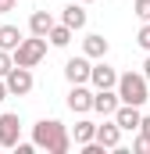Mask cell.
<instances>
[{
    "instance_id": "4fadbf2b",
    "label": "cell",
    "mask_w": 150,
    "mask_h": 154,
    "mask_svg": "<svg viewBox=\"0 0 150 154\" xmlns=\"http://www.w3.org/2000/svg\"><path fill=\"white\" fill-rule=\"evenodd\" d=\"M86 18H89V14H86L82 0H79V4H68V7L61 11V22H64L68 29H75V32H79V29H86Z\"/></svg>"
},
{
    "instance_id": "9c48e42d",
    "label": "cell",
    "mask_w": 150,
    "mask_h": 154,
    "mask_svg": "<svg viewBox=\"0 0 150 154\" xmlns=\"http://www.w3.org/2000/svg\"><path fill=\"white\" fill-rule=\"evenodd\" d=\"M122 108V97H118V90H97L93 93V111L104 118H114V111Z\"/></svg>"
},
{
    "instance_id": "9a60e30c",
    "label": "cell",
    "mask_w": 150,
    "mask_h": 154,
    "mask_svg": "<svg viewBox=\"0 0 150 154\" xmlns=\"http://www.w3.org/2000/svg\"><path fill=\"white\" fill-rule=\"evenodd\" d=\"M22 39H25V36H22L18 25H0V50H11V54H14Z\"/></svg>"
},
{
    "instance_id": "6da1fadb",
    "label": "cell",
    "mask_w": 150,
    "mask_h": 154,
    "mask_svg": "<svg viewBox=\"0 0 150 154\" xmlns=\"http://www.w3.org/2000/svg\"><path fill=\"white\" fill-rule=\"evenodd\" d=\"M32 143L39 151H46V154H68L75 140L68 133V125H61L57 118H39L32 125Z\"/></svg>"
},
{
    "instance_id": "7a4b0ae2",
    "label": "cell",
    "mask_w": 150,
    "mask_h": 154,
    "mask_svg": "<svg viewBox=\"0 0 150 154\" xmlns=\"http://www.w3.org/2000/svg\"><path fill=\"white\" fill-rule=\"evenodd\" d=\"M118 97H122V104H136V108H143L150 100V79L143 72H122L118 75Z\"/></svg>"
},
{
    "instance_id": "7402d4cb",
    "label": "cell",
    "mask_w": 150,
    "mask_h": 154,
    "mask_svg": "<svg viewBox=\"0 0 150 154\" xmlns=\"http://www.w3.org/2000/svg\"><path fill=\"white\" fill-rule=\"evenodd\" d=\"M14 4H18V0H0V14H7V11H14Z\"/></svg>"
},
{
    "instance_id": "44dd1931",
    "label": "cell",
    "mask_w": 150,
    "mask_h": 154,
    "mask_svg": "<svg viewBox=\"0 0 150 154\" xmlns=\"http://www.w3.org/2000/svg\"><path fill=\"white\" fill-rule=\"evenodd\" d=\"M132 154H150V136H143V133H140V136L132 140Z\"/></svg>"
},
{
    "instance_id": "3957f363",
    "label": "cell",
    "mask_w": 150,
    "mask_h": 154,
    "mask_svg": "<svg viewBox=\"0 0 150 154\" xmlns=\"http://www.w3.org/2000/svg\"><path fill=\"white\" fill-rule=\"evenodd\" d=\"M46 36H29L18 43V50H14V65H22V68H36L39 61L46 57Z\"/></svg>"
},
{
    "instance_id": "e0dca14e",
    "label": "cell",
    "mask_w": 150,
    "mask_h": 154,
    "mask_svg": "<svg viewBox=\"0 0 150 154\" xmlns=\"http://www.w3.org/2000/svg\"><path fill=\"white\" fill-rule=\"evenodd\" d=\"M72 36H75V29H68V25H64V22H61V25H54V29H50V47H68V43H72Z\"/></svg>"
},
{
    "instance_id": "7c38bea8",
    "label": "cell",
    "mask_w": 150,
    "mask_h": 154,
    "mask_svg": "<svg viewBox=\"0 0 150 154\" xmlns=\"http://www.w3.org/2000/svg\"><path fill=\"white\" fill-rule=\"evenodd\" d=\"M107 50H111V43L100 36V32H89V36L82 39V54H86V57H93V61L107 57Z\"/></svg>"
},
{
    "instance_id": "cb8c5ba5",
    "label": "cell",
    "mask_w": 150,
    "mask_h": 154,
    "mask_svg": "<svg viewBox=\"0 0 150 154\" xmlns=\"http://www.w3.org/2000/svg\"><path fill=\"white\" fill-rule=\"evenodd\" d=\"M4 97H11V90H7V79H0V100Z\"/></svg>"
},
{
    "instance_id": "d4e9b609",
    "label": "cell",
    "mask_w": 150,
    "mask_h": 154,
    "mask_svg": "<svg viewBox=\"0 0 150 154\" xmlns=\"http://www.w3.org/2000/svg\"><path fill=\"white\" fill-rule=\"evenodd\" d=\"M143 75L150 79V54H147V61H143Z\"/></svg>"
},
{
    "instance_id": "484cf974",
    "label": "cell",
    "mask_w": 150,
    "mask_h": 154,
    "mask_svg": "<svg viewBox=\"0 0 150 154\" xmlns=\"http://www.w3.org/2000/svg\"><path fill=\"white\" fill-rule=\"evenodd\" d=\"M82 4H93V0H82Z\"/></svg>"
},
{
    "instance_id": "ffe728a7",
    "label": "cell",
    "mask_w": 150,
    "mask_h": 154,
    "mask_svg": "<svg viewBox=\"0 0 150 154\" xmlns=\"http://www.w3.org/2000/svg\"><path fill=\"white\" fill-rule=\"evenodd\" d=\"M132 11H136V18H140V22H150V0H136V4H132Z\"/></svg>"
},
{
    "instance_id": "d6986e66",
    "label": "cell",
    "mask_w": 150,
    "mask_h": 154,
    "mask_svg": "<svg viewBox=\"0 0 150 154\" xmlns=\"http://www.w3.org/2000/svg\"><path fill=\"white\" fill-rule=\"evenodd\" d=\"M11 68H14V54H11V50H0V79L7 75Z\"/></svg>"
},
{
    "instance_id": "8992f818",
    "label": "cell",
    "mask_w": 150,
    "mask_h": 154,
    "mask_svg": "<svg viewBox=\"0 0 150 154\" xmlns=\"http://www.w3.org/2000/svg\"><path fill=\"white\" fill-rule=\"evenodd\" d=\"M93 93L97 90H89V82H75L72 90H68V111H75V115H86V111H93Z\"/></svg>"
},
{
    "instance_id": "5b68a950",
    "label": "cell",
    "mask_w": 150,
    "mask_h": 154,
    "mask_svg": "<svg viewBox=\"0 0 150 154\" xmlns=\"http://www.w3.org/2000/svg\"><path fill=\"white\" fill-rule=\"evenodd\" d=\"M4 79H7V90H11V97H29V93H32V86H36L32 68H22V65H14V68H11Z\"/></svg>"
},
{
    "instance_id": "8fae6325",
    "label": "cell",
    "mask_w": 150,
    "mask_h": 154,
    "mask_svg": "<svg viewBox=\"0 0 150 154\" xmlns=\"http://www.w3.org/2000/svg\"><path fill=\"white\" fill-rule=\"evenodd\" d=\"M122 133H125V129H122L114 118H111V122H104V125H97V140H100L107 151H118V143H122Z\"/></svg>"
},
{
    "instance_id": "277c9868",
    "label": "cell",
    "mask_w": 150,
    "mask_h": 154,
    "mask_svg": "<svg viewBox=\"0 0 150 154\" xmlns=\"http://www.w3.org/2000/svg\"><path fill=\"white\" fill-rule=\"evenodd\" d=\"M18 140H22V118L14 111H0V147L14 151Z\"/></svg>"
},
{
    "instance_id": "ac0fdd59",
    "label": "cell",
    "mask_w": 150,
    "mask_h": 154,
    "mask_svg": "<svg viewBox=\"0 0 150 154\" xmlns=\"http://www.w3.org/2000/svg\"><path fill=\"white\" fill-rule=\"evenodd\" d=\"M136 43H140V47L150 54V22H143V25H140V32H136Z\"/></svg>"
},
{
    "instance_id": "2e32d148",
    "label": "cell",
    "mask_w": 150,
    "mask_h": 154,
    "mask_svg": "<svg viewBox=\"0 0 150 154\" xmlns=\"http://www.w3.org/2000/svg\"><path fill=\"white\" fill-rule=\"evenodd\" d=\"M72 140H75V147H82V143H89V140H97V125H93L89 118H82V122H75V129H72Z\"/></svg>"
},
{
    "instance_id": "ba28073f",
    "label": "cell",
    "mask_w": 150,
    "mask_h": 154,
    "mask_svg": "<svg viewBox=\"0 0 150 154\" xmlns=\"http://www.w3.org/2000/svg\"><path fill=\"white\" fill-rule=\"evenodd\" d=\"M89 86H93V90H114V86H118V72H114L104 57L93 65V72H89Z\"/></svg>"
},
{
    "instance_id": "52a82bcc",
    "label": "cell",
    "mask_w": 150,
    "mask_h": 154,
    "mask_svg": "<svg viewBox=\"0 0 150 154\" xmlns=\"http://www.w3.org/2000/svg\"><path fill=\"white\" fill-rule=\"evenodd\" d=\"M89 72H93V57H86V54L64 61V79H68L72 86L75 82H89Z\"/></svg>"
},
{
    "instance_id": "603a6c76",
    "label": "cell",
    "mask_w": 150,
    "mask_h": 154,
    "mask_svg": "<svg viewBox=\"0 0 150 154\" xmlns=\"http://www.w3.org/2000/svg\"><path fill=\"white\" fill-rule=\"evenodd\" d=\"M140 133H143V136H150V115H143V122H140Z\"/></svg>"
},
{
    "instance_id": "30bf717a",
    "label": "cell",
    "mask_w": 150,
    "mask_h": 154,
    "mask_svg": "<svg viewBox=\"0 0 150 154\" xmlns=\"http://www.w3.org/2000/svg\"><path fill=\"white\" fill-rule=\"evenodd\" d=\"M114 122L125 129V133H140V122H143V111L136 108V104H122L118 111H114Z\"/></svg>"
},
{
    "instance_id": "5bb4252c",
    "label": "cell",
    "mask_w": 150,
    "mask_h": 154,
    "mask_svg": "<svg viewBox=\"0 0 150 154\" xmlns=\"http://www.w3.org/2000/svg\"><path fill=\"white\" fill-rule=\"evenodd\" d=\"M54 25H57V22H54L50 11H32V14H29V32H32V36H50Z\"/></svg>"
}]
</instances>
